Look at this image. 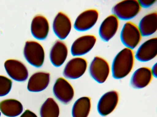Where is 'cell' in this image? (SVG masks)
<instances>
[{
  "instance_id": "obj_1",
  "label": "cell",
  "mask_w": 157,
  "mask_h": 117,
  "mask_svg": "<svg viewBox=\"0 0 157 117\" xmlns=\"http://www.w3.org/2000/svg\"><path fill=\"white\" fill-rule=\"evenodd\" d=\"M134 58L132 49L125 47L120 51L113 62L112 71L113 77L120 79L127 76L133 68Z\"/></svg>"
},
{
  "instance_id": "obj_2",
  "label": "cell",
  "mask_w": 157,
  "mask_h": 117,
  "mask_svg": "<svg viewBox=\"0 0 157 117\" xmlns=\"http://www.w3.org/2000/svg\"><path fill=\"white\" fill-rule=\"evenodd\" d=\"M141 7L138 0H124L116 4L113 7V14L118 19L123 20H130L139 12Z\"/></svg>"
},
{
  "instance_id": "obj_3",
  "label": "cell",
  "mask_w": 157,
  "mask_h": 117,
  "mask_svg": "<svg viewBox=\"0 0 157 117\" xmlns=\"http://www.w3.org/2000/svg\"><path fill=\"white\" fill-rule=\"evenodd\" d=\"M23 54L26 61L35 67H41L44 63V50L42 45L37 41H26L24 48Z\"/></svg>"
},
{
  "instance_id": "obj_4",
  "label": "cell",
  "mask_w": 157,
  "mask_h": 117,
  "mask_svg": "<svg viewBox=\"0 0 157 117\" xmlns=\"http://www.w3.org/2000/svg\"><path fill=\"white\" fill-rule=\"evenodd\" d=\"M142 35L138 26L128 21L124 25L121 34V39L126 47L132 49L140 42Z\"/></svg>"
},
{
  "instance_id": "obj_5",
  "label": "cell",
  "mask_w": 157,
  "mask_h": 117,
  "mask_svg": "<svg viewBox=\"0 0 157 117\" xmlns=\"http://www.w3.org/2000/svg\"><path fill=\"white\" fill-rule=\"evenodd\" d=\"M89 71L94 79L99 83H103L108 77L110 69L109 64L105 60L97 56L90 63Z\"/></svg>"
},
{
  "instance_id": "obj_6",
  "label": "cell",
  "mask_w": 157,
  "mask_h": 117,
  "mask_svg": "<svg viewBox=\"0 0 157 117\" xmlns=\"http://www.w3.org/2000/svg\"><path fill=\"white\" fill-rule=\"evenodd\" d=\"M53 92L56 98L64 104L69 103L74 95L73 88L65 79L59 77L56 80L53 88Z\"/></svg>"
},
{
  "instance_id": "obj_7",
  "label": "cell",
  "mask_w": 157,
  "mask_h": 117,
  "mask_svg": "<svg viewBox=\"0 0 157 117\" xmlns=\"http://www.w3.org/2000/svg\"><path fill=\"white\" fill-rule=\"evenodd\" d=\"M87 67V62L85 58L79 57L73 58L69 61L65 65L63 75L69 79L78 78L85 73Z\"/></svg>"
},
{
  "instance_id": "obj_8",
  "label": "cell",
  "mask_w": 157,
  "mask_h": 117,
  "mask_svg": "<svg viewBox=\"0 0 157 117\" xmlns=\"http://www.w3.org/2000/svg\"><path fill=\"white\" fill-rule=\"evenodd\" d=\"M8 75L13 80L20 82L26 80L29 76L27 69L21 61L14 59L6 60L4 64Z\"/></svg>"
},
{
  "instance_id": "obj_9",
  "label": "cell",
  "mask_w": 157,
  "mask_h": 117,
  "mask_svg": "<svg viewBox=\"0 0 157 117\" xmlns=\"http://www.w3.org/2000/svg\"><path fill=\"white\" fill-rule=\"evenodd\" d=\"M98 17V12L96 9H90L84 11L76 18L74 24V28L80 31L88 30L96 24Z\"/></svg>"
},
{
  "instance_id": "obj_10",
  "label": "cell",
  "mask_w": 157,
  "mask_h": 117,
  "mask_svg": "<svg viewBox=\"0 0 157 117\" xmlns=\"http://www.w3.org/2000/svg\"><path fill=\"white\" fill-rule=\"evenodd\" d=\"M97 39L92 35H86L76 39L72 43L71 52L74 56H79L85 55L93 48Z\"/></svg>"
},
{
  "instance_id": "obj_11",
  "label": "cell",
  "mask_w": 157,
  "mask_h": 117,
  "mask_svg": "<svg viewBox=\"0 0 157 117\" xmlns=\"http://www.w3.org/2000/svg\"><path fill=\"white\" fill-rule=\"evenodd\" d=\"M119 101V95L115 90H111L104 94L100 99L97 105L98 113L102 116L107 115L116 108Z\"/></svg>"
},
{
  "instance_id": "obj_12",
  "label": "cell",
  "mask_w": 157,
  "mask_h": 117,
  "mask_svg": "<svg viewBox=\"0 0 157 117\" xmlns=\"http://www.w3.org/2000/svg\"><path fill=\"white\" fill-rule=\"evenodd\" d=\"M119 19L111 14L105 18L101 23L99 34L101 39L105 42L109 41L116 34L119 27Z\"/></svg>"
},
{
  "instance_id": "obj_13",
  "label": "cell",
  "mask_w": 157,
  "mask_h": 117,
  "mask_svg": "<svg viewBox=\"0 0 157 117\" xmlns=\"http://www.w3.org/2000/svg\"><path fill=\"white\" fill-rule=\"evenodd\" d=\"M72 27L71 21L64 13L59 12L55 16L52 23L53 31L60 39H65L70 33Z\"/></svg>"
},
{
  "instance_id": "obj_14",
  "label": "cell",
  "mask_w": 157,
  "mask_h": 117,
  "mask_svg": "<svg viewBox=\"0 0 157 117\" xmlns=\"http://www.w3.org/2000/svg\"><path fill=\"white\" fill-rule=\"evenodd\" d=\"M157 54V38H150L144 42L138 49L135 57L138 61L147 62L155 58Z\"/></svg>"
},
{
  "instance_id": "obj_15",
  "label": "cell",
  "mask_w": 157,
  "mask_h": 117,
  "mask_svg": "<svg viewBox=\"0 0 157 117\" xmlns=\"http://www.w3.org/2000/svg\"><path fill=\"white\" fill-rule=\"evenodd\" d=\"M49 30L48 21L44 16L37 15L33 18L31 24V33L35 38L39 40L45 39Z\"/></svg>"
},
{
  "instance_id": "obj_16",
  "label": "cell",
  "mask_w": 157,
  "mask_h": 117,
  "mask_svg": "<svg viewBox=\"0 0 157 117\" xmlns=\"http://www.w3.org/2000/svg\"><path fill=\"white\" fill-rule=\"evenodd\" d=\"M68 50L65 43L58 40L52 47L49 57L52 64L56 67L61 66L64 62L67 56Z\"/></svg>"
},
{
  "instance_id": "obj_17",
  "label": "cell",
  "mask_w": 157,
  "mask_h": 117,
  "mask_svg": "<svg viewBox=\"0 0 157 117\" xmlns=\"http://www.w3.org/2000/svg\"><path fill=\"white\" fill-rule=\"evenodd\" d=\"M151 69L147 67L138 68L134 73L130 80L131 86L136 89H141L147 86L152 78Z\"/></svg>"
},
{
  "instance_id": "obj_18",
  "label": "cell",
  "mask_w": 157,
  "mask_h": 117,
  "mask_svg": "<svg viewBox=\"0 0 157 117\" xmlns=\"http://www.w3.org/2000/svg\"><path fill=\"white\" fill-rule=\"evenodd\" d=\"M50 81V75L49 73L44 72L35 73L29 79L27 89L31 92L41 91L47 87Z\"/></svg>"
},
{
  "instance_id": "obj_19",
  "label": "cell",
  "mask_w": 157,
  "mask_h": 117,
  "mask_svg": "<svg viewBox=\"0 0 157 117\" xmlns=\"http://www.w3.org/2000/svg\"><path fill=\"white\" fill-rule=\"evenodd\" d=\"M142 36H148L155 33L157 29V13L154 12L144 16L138 27Z\"/></svg>"
},
{
  "instance_id": "obj_20",
  "label": "cell",
  "mask_w": 157,
  "mask_h": 117,
  "mask_svg": "<svg viewBox=\"0 0 157 117\" xmlns=\"http://www.w3.org/2000/svg\"><path fill=\"white\" fill-rule=\"evenodd\" d=\"M21 103L13 99H7L0 102V110L5 115L14 117L20 115L23 111Z\"/></svg>"
},
{
  "instance_id": "obj_21",
  "label": "cell",
  "mask_w": 157,
  "mask_h": 117,
  "mask_svg": "<svg viewBox=\"0 0 157 117\" xmlns=\"http://www.w3.org/2000/svg\"><path fill=\"white\" fill-rule=\"evenodd\" d=\"M90 99L87 97H82L74 103L72 108V117H87L90 110Z\"/></svg>"
},
{
  "instance_id": "obj_22",
  "label": "cell",
  "mask_w": 157,
  "mask_h": 117,
  "mask_svg": "<svg viewBox=\"0 0 157 117\" xmlns=\"http://www.w3.org/2000/svg\"><path fill=\"white\" fill-rule=\"evenodd\" d=\"M59 114V109L58 104L51 98H47L40 108L41 117H58Z\"/></svg>"
},
{
  "instance_id": "obj_23",
  "label": "cell",
  "mask_w": 157,
  "mask_h": 117,
  "mask_svg": "<svg viewBox=\"0 0 157 117\" xmlns=\"http://www.w3.org/2000/svg\"><path fill=\"white\" fill-rule=\"evenodd\" d=\"M12 81L7 77L0 75V97L6 95L11 88Z\"/></svg>"
},
{
  "instance_id": "obj_24",
  "label": "cell",
  "mask_w": 157,
  "mask_h": 117,
  "mask_svg": "<svg viewBox=\"0 0 157 117\" xmlns=\"http://www.w3.org/2000/svg\"><path fill=\"white\" fill-rule=\"evenodd\" d=\"M156 0H138L141 7L146 8L148 7L153 5Z\"/></svg>"
},
{
  "instance_id": "obj_25",
  "label": "cell",
  "mask_w": 157,
  "mask_h": 117,
  "mask_svg": "<svg viewBox=\"0 0 157 117\" xmlns=\"http://www.w3.org/2000/svg\"><path fill=\"white\" fill-rule=\"evenodd\" d=\"M20 117H37L33 112L29 110H26Z\"/></svg>"
},
{
  "instance_id": "obj_26",
  "label": "cell",
  "mask_w": 157,
  "mask_h": 117,
  "mask_svg": "<svg viewBox=\"0 0 157 117\" xmlns=\"http://www.w3.org/2000/svg\"><path fill=\"white\" fill-rule=\"evenodd\" d=\"M157 63H156L153 66L152 69H151V73L153 76L155 77H156L157 75Z\"/></svg>"
},
{
  "instance_id": "obj_27",
  "label": "cell",
  "mask_w": 157,
  "mask_h": 117,
  "mask_svg": "<svg viewBox=\"0 0 157 117\" xmlns=\"http://www.w3.org/2000/svg\"><path fill=\"white\" fill-rule=\"evenodd\" d=\"M1 112H0V117L1 116Z\"/></svg>"
}]
</instances>
